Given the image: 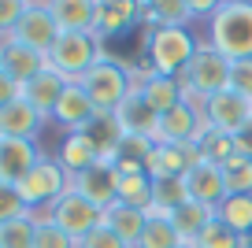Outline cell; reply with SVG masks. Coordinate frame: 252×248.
<instances>
[{"instance_id": "obj_1", "label": "cell", "mask_w": 252, "mask_h": 248, "mask_svg": "<svg viewBox=\"0 0 252 248\" xmlns=\"http://www.w3.org/2000/svg\"><path fill=\"white\" fill-rule=\"evenodd\" d=\"M204 41L230 63L252 60V0H219L215 15L204 23Z\"/></svg>"}, {"instance_id": "obj_2", "label": "cell", "mask_w": 252, "mask_h": 248, "mask_svg": "<svg viewBox=\"0 0 252 248\" xmlns=\"http://www.w3.org/2000/svg\"><path fill=\"white\" fill-rule=\"evenodd\" d=\"M200 37H193L189 26H156L141 37V67L152 74L182 78V70L189 67L193 52H197Z\"/></svg>"}, {"instance_id": "obj_3", "label": "cell", "mask_w": 252, "mask_h": 248, "mask_svg": "<svg viewBox=\"0 0 252 248\" xmlns=\"http://www.w3.org/2000/svg\"><path fill=\"white\" fill-rule=\"evenodd\" d=\"M178 82H182L186 100L204 104V100H212L215 93L230 89V60L219 52V48H212L204 37H200L197 52H193V60H189V67L182 70Z\"/></svg>"}, {"instance_id": "obj_4", "label": "cell", "mask_w": 252, "mask_h": 248, "mask_svg": "<svg viewBox=\"0 0 252 248\" xmlns=\"http://www.w3.org/2000/svg\"><path fill=\"white\" fill-rule=\"evenodd\" d=\"M48 67L56 74H63L67 82H82L96 63L108 60V45L96 33H60V41L52 45V52L45 56Z\"/></svg>"}, {"instance_id": "obj_5", "label": "cell", "mask_w": 252, "mask_h": 248, "mask_svg": "<svg viewBox=\"0 0 252 248\" xmlns=\"http://www.w3.org/2000/svg\"><path fill=\"white\" fill-rule=\"evenodd\" d=\"M78 86L86 89V96L93 100L96 111H115L126 96L134 93V70H130V63L108 56L104 63H96V67L82 78Z\"/></svg>"}, {"instance_id": "obj_6", "label": "cell", "mask_w": 252, "mask_h": 248, "mask_svg": "<svg viewBox=\"0 0 252 248\" xmlns=\"http://www.w3.org/2000/svg\"><path fill=\"white\" fill-rule=\"evenodd\" d=\"M19 193H23L26 208H30L33 215H41V211H48L63 193H71V174L60 167L56 155H45V159L19 182Z\"/></svg>"}, {"instance_id": "obj_7", "label": "cell", "mask_w": 252, "mask_h": 248, "mask_svg": "<svg viewBox=\"0 0 252 248\" xmlns=\"http://www.w3.org/2000/svg\"><path fill=\"white\" fill-rule=\"evenodd\" d=\"M41 215L52 218V222L60 226L63 233H71L74 241H82L86 233H93L96 226L104 222V211L96 208V204H89L86 196H78L74 189H71V193H63L60 200H56L48 211H41Z\"/></svg>"}, {"instance_id": "obj_8", "label": "cell", "mask_w": 252, "mask_h": 248, "mask_svg": "<svg viewBox=\"0 0 252 248\" xmlns=\"http://www.w3.org/2000/svg\"><path fill=\"white\" fill-rule=\"evenodd\" d=\"M11 37H15L19 45L41 52V56L52 52V45L60 41V26H56L52 11H48V0H26V11H23V19H19Z\"/></svg>"}, {"instance_id": "obj_9", "label": "cell", "mask_w": 252, "mask_h": 248, "mask_svg": "<svg viewBox=\"0 0 252 248\" xmlns=\"http://www.w3.org/2000/svg\"><path fill=\"white\" fill-rule=\"evenodd\" d=\"M204 104H193V100H182L178 108L163 111L156 126V145H193L204 130Z\"/></svg>"}, {"instance_id": "obj_10", "label": "cell", "mask_w": 252, "mask_h": 248, "mask_svg": "<svg viewBox=\"0 0 252 248\" xmlns=\"http://www.w3.org/2000/svg\"><path fill=\"white\" fill-rule=\"evenodd\" d=\"M204 123L212 126V130H222V133L234 137L241 126L252 123V100L241 96V93H234V89H222L212 100H204Z\"/></svg>"}, {"instance_id": "obj_11", "label": "cell", "mask_w": 252, "mask_h": 248, "mask_svg": "<svg viewBox=\"0 0 252 248\" xmlns=\"http://www.w3.org/2000/svg\"><path fill=\"white\" fill-rule=\"evenodd\" d=\"M41 159H45V152H41L37 141L0 137V182H11V186H19V182H23Z\"/></svg>"}, {"instance_id": "obj_12", "label": "cell", "mask_w": 252, "mask_h": 248, "mask_svg": "<svg viewBox=\"0 0 252 248\" xmlns=\"http://www.w3.org/2000/svg\"><path fill=\"white\" fill-rule=\"evenodd\" d=\"M200 163V152L197 145H156L145 159V171L149 178H186L193 167Z\"/></svg>"}, {"instance_id": "obj_13", "label": "cell", "mask_w": 252, "mask_h": 248, "mask_svg": "<svg viewBox=\"0 0 252 248\" xmlns=\"http://www.w3.org/2000/svg\"><path fill=\"white\" fill-rule=\"evenodd\" d=\"M115 186H119V174L111 163H93L89 171L74 174L71 178V189L78 196H86L89 204H96L100 211H108L111 204H115Z\"/></svg>"}, {"instance_id": "obj_14", "label": "cell", "mask_w": 252, "mask_h": 248, "mask_svg": "<svg viewBox=\"0 0 252 248\" xmlns=\"http://www.w3.org/2000/svg\"><path fill=\"white\" fill-rule=\"evenodd\" d=\"M96 119V108H93V100L86 96V89L78 86V82H71V86L63 89V96H60V104H56V111H52V123L60 126L63 133H82L89 123Z\"/></svg>"}, {"instance_id": "obj_15", "label": "cell", "mask_w": 252, "mask_h": 248, "mask_svg": "<svg viewBox=\"0 0 252 248\" xmlns=\"http://www.w3.org/2000/svg\"><path fill=\"white\" fill-rule=\"evenodd\" d=\"M134 26H141V15H137V0H96V26L93 33L108 45L111 37H123Z\"/></svg>"}, {"instance_id": "obj_16", "label": "cell", "mask_w": 252, "mask_h": 248, "mask_svg": "<svg viewBox=\"0 0 252 248\" xmlns=\"http://www.w3.org/2000/svg\"><path fill=\"white\" fill-rule=\"evenodd\" d=\"M130 70H134V89H141L145 100L152 104V108L163 115V111L178 108L182 100H186V93H182V82L178 78H167V74H152V70L137 67V63H130Z\"/></svg>"}, {"instance_id": "obj_17", "label": "cell", "mask_w": 252, "mask_h": 248, "mask_svg": "<svg viewBox=\"0 0 252 248\" xmlns=\"http://www.w3.org/2000/svg\"><path fill=\"white\" fill-rule=\"evenodd\" d=\"M115 119H119V126H123L126 137H152V141H156L159 111L152 108L149 100H145L141 89H134V93H130L123 104H119V108H115Z\"/></svg>"}, {"instance_id": "obj_18", "label": "cell", "mask_w": 252, "mask_h": 248, "mask_svg": "<svg viewBox=\"0 0 252 248\" xmlns=\"http://www.w3.org/2000/svg\"><path fill=\"white\" fill-rule=\"evenodd\" d=\"M45 67H48V60H45L41 52H33V48L19 45L15 37L0 41V70H4V74H11L19 86H26L30 78H37Z\"/></svg>"}, {"instance_id": "obj_19", "label": "cell", "mask_w": 252, "mask_h": 248, "mask_svg": "<svg viewBox=\"0 0 252 248\" xmlns=\"http://www.w3.org/2000/svg\"><path fill=\"white\" fill-rule=\"evenodd\" d=\"M48 119L41 115L37 108H30V104L19 96V100H11L8 108H0V137H23V141H37V133L45 130Z\"/></svg>"}, {"instance_id": "obj_20", "label": "cell", "mask_w": 252, "mask_h": 248, "mask_svg": "<svg viewBox=\"0 0 252 248\" xmlns=\"http://www.w3.org/2000/svg\"><path fill=\"white\" fill-rule=\"evenodd\" d=\"M67 86H71V82H67L63 74H56L52 67H45L37 78H30V82L23 86V100L30 104V108H37L41 115L52 123V111H56V104H60V96H63Z\"/></svg>"}, {"instance_id": "obj_21", "label": "cell", "mask_w": 252, "mask_h": 248, "mask_svg": "<svg viewBox=\"0 0 252 248\" xmlns=\"http://www.w3.org/2000/svg\"><path fill=\"white\" fill-rule=\"evenodd\" d=\"M186 189H189V200L208 204V208H219L226 200V182H222V167L200 159L193 171L186 174Z\"/></svg>"}, {"instance_id": "obj_22", "label": "cell", "mask_w": 252, "mask_h": 248, "mask_svg": "<svg viewBox=\"0 0 252 248\" xmlns=\"http://www.w3.org/2000/svg\"><path fill=\"white\" fill-rule=\"evenodd\" d=\"M60 33H93L96 26V0H48Z\"/></svg>"}, {"instance_id": "obj_23", "label": "cell", "mask_w": 252, "mask_h": 248, "mask_svg": "<svg viewBox=\"0 0 252 248\" xmlns=\"http://www.w3.org/2000/svg\"><path fill=\"white\" fill-rule=\"evenodd\" d=\"M56 159H60V167L74 178V174L89 171L93 163H100V152H96V145L86 137V130H82V133H63L60 148H56Z\"/></svg>"}, {"instance_id": "obj_24", "label": "cell", "mask_w": 252, "mask_h": 248, "mask_svg": "<svg viewBox=\"0 0 252 248\" xmlns=\"http://www.w3.org/2000/svg\"><path fill=\"white\" fill-rule=\"evenodd\" d=\"M86 137L96 145V152H100V163H111L115 167L119 159V148H123V126H119L115 111H96V119L86 126Z\"/></svg>"}, {"instance_id": "obj_25", "label": "cell", "mask_w": 252, "mask_h": 248, "mask_svg": "<svg viewBox=\"0 0 252 248\" xmlns=\"http://www.w3.org/2000/svg\"><path fill=\"white\" fill-rule=\"evenodd\" d=\"M145 222H149V211H141V208H126V204H111V208L104 211V226H108V230L115 233L119 241H126L130 248H134L137 241H141V233H145Z\"/></svg>"}, {"instance_id": "obj_26", "label": "cell", "mask_w": 252, "mask_h": 248, "mask_svg": "<svg viewBox=\"0 0 252 248\" xmlns=\"http://www.w3.org/2000/svg\"><path fill=\"white\" fill-rule=\"evenodd\" d=\"M215 218V208H208V204H197V200H189V204H182V208H174L171 211V226H174V233H178L182 241H193L204 233V226Z\"/></svg>"}, {"instance_id": "obj_27", "label": "cell", "mask_w": 252, "mask_h": 248, "mask_svg": "<svg viewBox=\"0 0 252 248\" xmlns=\"http://www.w3.org/2000/svg\"><path fill=\"white\" fill-rule=\"evenodd\" d=\"M193 145H197L200 159H204V163H215V167H222L226 159H234V155H237L234 137H230V133H222V130H212V126H204V130H200V137L193 141Z\"/></svg>"}, {"instance_id": "obj_28", "label": "cell", "mask_w": 252, "mask_h": 248, "mask_svg": "<svg viewBox=\"0 0 252 248\" xmlns=\"http://www.w3.org/2000/svg\"><path fill=\"white\" fill-rule=\"evenodd\" d=\"M182 204H189L186 178H156V182H152V211L171 215V211L182 208Z\"/></svg>"}, {"instance_id": "obj_29", "label": "cell", "mask_w": 252, "mask_h": 248, "mask_svg": "<svg viewBox=\"0 0 252 248\" xmlns=\"http://www.w3.org/2000/svg\"><path fill=\"white\" fill-rule=\"evenodd\" d=\"M215 218L237 230L241 237H252V196H226L215 208Z\"/></svg>"}, {"instance_id": "obj_30", "label": "cell", "mask_w": 252, "mask_h": 248, "mask_svg": "<svg viewBox=\"0 0 252 248\" xmlns=\"http://www.w3.org/2000/svg\"><path fill=\"white\" fill-rule=\"evenodd\" d=\"M115 204H126V208H152V178L149 174H130V178H119L115 186Z\"/></svg>"}, {"instance_id": "obj_31", "label": "cell", "mask_w": 252, "mask_h": 248, "mask_svg": "<svg viewBox=\"0 0 252 248\" xmlns=\"http://www.w3.org/2000/svg\"><path fill=\"white\" fill-rule=\"evenodd\" d=\"M178 245H182V237L174 233L171 215H149L145 233H141V241H137L134 248H178Z\"/></svg>"}, {"instance_id": "obj_32", "label": "cell", "mask_w": 252, "mask_h": 248, "mask_svg": "<svg viewBox=\"0 0 252 248\" xmlns=\"http://www.w3.org/2000/svg\"><path fill=\"white\" fill-rule=\"evenodd\" d=\"M222 182H226V196H252V159H245V155L226 159Z\"/></svg>"}, {"instance_id": "obj_33", "label": "cell", "mask_w": 252, "mask_h": 248, "mask_svg": "<svg viewBox=\"0 0 252 248\" xmlns=\"http://www.w3.org/2000/svg\"><path fill=\"white\" fill-rule=\"evenodd\" d=\"M252 237H241L237 230H230L226 222H219V218H212V222L204 226V233H200L193 245L197 248H249Z\"/></svg>"}, {"instance_id": "obj_34", "label": "cell", "mask_w": 252, "mask_h": 248, "mask_svg": "<svg viewBox=\"0 0 252 248\" xmlns=\"http://www.w3.org/2000/svg\"><path fill=\"white\" fill-rule=\"evenodd\" d=\"M33 230H37V215H23L0 226V248H33Z\"/></svg>"}, {"instance_id": "obj_35", "label": "cell", "mask_w": 252, "mask_h": 248, "mask_svg": "<svg viewBox=\"0 0 252 248\" xmlns=\"http://www.w3.org/2000/svg\"><path fill=\"white\" fill-rule=\"evenodd\" d=\"M33 248H78L71 233H63L52 218L37 215V230H33Z\"/></svg>"}, {"instance_id": "obj_36", "label": "cell", "mask_w": 252, "mask_h": 248, "mask_svg": "<svg viewBox=\"0 0 252 248\" xmlns=\"http://www.w3.org/2000/svg\"><path fill=\"white\" fill-rule=\"evenodd\" d=\"M23 215H33L30 208H26L23 193H19V186H11V182H0V226L11 222V218H23Z\"/></svg>"}, {"instance_id": "obj_37", "label": "cell", "mask_w": 252, "mask_h": 248, "mask_svg": "<svg viewBox=\"0 0 252 248\" xmlns=\"http://www.w3.org/2000/svg\"><path fill=\"white\" fill-rule=\"evenodd\" d=\"M23 11H26V0H0V41H8L15 33Z\"/></svg>"}, {"instance_id": "obj_38", "label": "cell", "mask_w": 252, "mask_h": 248, "mask_svg": "<svg viewBox=\"0 0 252 248\" xmlns=\"http://www.w3.org/2000/svg\"><path fill=\"white\" fill-rule=\"evenodd\" d=\"M230 89L252 100V60H234L230 63Z\"/></svg>"}, {"instance_id": "obj_39", "label": "cell", "mask_w": 252, "mask_h": 248, "mask_svg": "<svg viewBox=\"0 0 252 248\" xmlns=\"http://www.w3.org/2000/svg\"><path fill=\"white\" fill-rule=\"evenodd\" d=\"M78 248H130V245H126V241H119L115 233H111L108 226L100 222L93 233H86V237L78 241Z\"/></svg>"}, {"instance_id": "obj_40", "label": "cell", "mask_w": 252, "mask_h": 248, "mask_svg": "<svg viewBox=\"0 0 252 248\" xmlns=\"http://www.w3.org/2000/svg\"><path fill=\"white\" fill-rule=\"evenodd\" d=\"M19 96H23V86H19L11 74H4V70H0V108H8V104L19 100Z\"/></svg>"}, {"instance_id": "obj_41", "label": "cell", "mask_w": 252, "mask_h": 248, "mask_svg": "<svg viewBox=\"0 0 252 248\" xmlns=\"http://www.w3.org/2000/svg\"><path fill=\"white\" fill-rule=\"evenodd\" d=\"M215 8H219V0H189V15H193V23H197V19H212L215 15Z\"/></svg>"}, {"instance_id": "obj_42", "label": "cell", "mask_w": 252, "mask_h": 248, "mask_svg": "<svg viewBox=\"0 0 252 248\" xmlns=\"http://www.w3.org/2000/svg\"><path fill=\"white\" fill-rule=\"evenodd\" d=\"M234 148H237V155L252 159V123H249V126H241V130L234 133Z\"/></svg>"}, {"instance_id": "obj_43", "label": "cell", "mask_w": 252, "mask_h": 248, "mask_svg": "<svg viewBox=\"0 0 252 248\" xmlns=\"http://www.w3.org/2000/svg\"><path fill=\"white\" fill-rule=\"evenodd\" d=\"M178 248H197V245H189V241H182V245H178Z\"/></svg>"}, {"instance_id": "obj_44", "label": "cell", "mask_w": 252, "mask_h": 248, "mask_svg": "<svg viewBox=\"0 0 252 248\" xmlns=\"http://www.w3.org/2000/svg\"><path fill=\"white\" fill-rule=\"evenodd\" d=\"M249 248H252V241H249Z\"/></svg>"}]
</instances>
